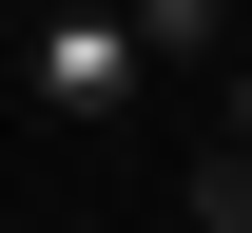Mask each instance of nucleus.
<instances>
[{"instance_id":"1","label":"nucleus","mask_w":252,"mask_h":233,"mask_svg":"<svg viewBox=\"0 0 252 233\" xmlns=\"http://www.w3.org/2000/svg\"><path fill=\"white\" fill-rule=\"evenodd\" d=\"M136 78H156V59H136V20H59V39H39V98H59V117L136 98Z\"/></svg>"},{"instance_id":"2","label":"nucleus","mask_w":252,"mask_h":233,"mask_svg":"<svg viewBox=\"0 0 252 233\" xmlns=\"http://www.w3.org/2000/svg\"><path fill=\"white\" fill-rule=\"evenodd\" d=\"M117 20H136V59H156V78H194V59H233V0H117Z\"/></svg>"},{"instance_id":"3","label":"nucleus","mask_w":252,"mask_h":233,"mask_svg":"<svg viewBox=\"0 0 252 233\" xmlns=\"http://www.w3.org/2000/svg\"><path fill=\"white\" fill-rule=\"evenodd\" d=\"M194 233H252V156H194Z\"/></svg>"},{"instance_id":"4","label":"nucleus","mask_w":252,"mask_h":233,"mask_svg":"<svg viewBox=\"0 0 252 233\" xmlns=\"http://www.w3.org/2000/svg\"><path fill=\"white\" fill-rule=\"evenodd\" d=\"M214 156H252V59H233V78H214Z\"/></svg>"},{"instance_id":"5","label":"nucleus","mask_w":252,"mask_h":233,"mask_svg":"<svg viewBox=\"0 0 252 233\" xmlns=\"http://www.w3.org/2000/svg\"><path fill=\"white\" fill-rule=\"evenodd\" d=\"M59 20H117V0H59Z\"/></svg>"}]
</instances>
